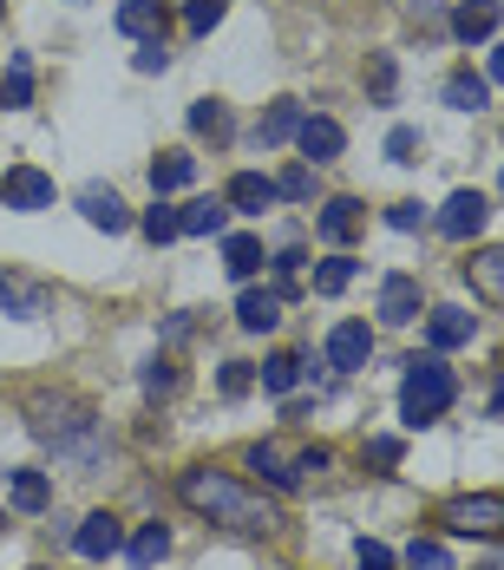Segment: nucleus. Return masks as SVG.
<instances>
[{
  "mask_svg": "<svg viewBox=\"0 0 504 570\" xmlns=\"http://www.w3.org/2000/svg\"><path fill=\"white\" fill-rule=\"evenodd\" d=\"M177 499H184L190 512H204L210 524H229V531H276L281 524V512L269 505V499L243 492L229 472H210V465L184 472V479H177Z\"/></svg>",
  "mask_w": 504,
  "mask_h": 570,
  "instance_id": "f257e3e1",
  "label": "nucleus"
},
{
  "mask_svg": "<svg viewBox=\"0 0 504 570\" xmlns=\"http://www.w3.org/2000/svg\"><path fill=\"white\" fill-rule=\"evenodd\" d=\"M27 426L53 446V459L66 465H99L106 459V440H99V420H92V406L72 394H33L27 400Z\"/></svg>",
  "mask_w": 504,
  "mask_h": 570,
  "instance_id": "f03ea898",
  "label": "nucleus"
},
{
  "mask_svg": "<svg viewBox=\"0 0 504 570\" xmlns=\"http://www.w3.org/2000/svg\"><path fill=\"white\" fill-rule=\"evenodd\" d=\"M452 394H458L452 367L439 361V354H419V361L406 367V387H399V413H406V426H433V420L452 406Z\"/></svg>",
  "mask_w": 504,
  "mask_h": 570,
  "instance_id": "7ed1b4c3",
  "label": "nucleus"
},
{
  "mask_svg": "<svg viewBox=\"0 0 504 570\" xmlns=\"http://www.w3.org/2000/svg\"><path fill=\"white\" fill-rule=\"evenodd\" d=\"M439 524L458 531V538H498L504 531V492H465V499L439 505Z\"/></svg>",
  "mask_w": 504,
  "mask_h": 570,
  "instance_id": "20e7f679",
  "label": "nucleus"
},
{
  "mask_svg": "<svg viewBox=\"0 0 504 570\" xmlns=\"http://www.w3.org/2000/svg\"><path fill=\"white\" fill-rule=\"evenodd\" d=\"M0 204L7 210H53V177L33 171V165H13L0 177Z\"/></svg>",
  "mask_w": 504,
  "mask_h": 570,
  "instance_id": "39448f33",
  "label": "nucleus"
},
{
  "mask_svg": "<svg viewBox=\"0 0 504 570\" xmlns=\"http://www.w3.org/2000/svg\"><path fill=\"white\" fill-rule=\"evenodd\" d=\"M47 288L33 283V276H20V269H0V315H13V322H40L47 315Z\"/></svg>",
  "mask_w": 504,
  "mask_h": 570,
  "instance_id": "423d86ee",
  "label": "nucleus"
},
{
  "mask_svg": "<svg viewBox=\"0 0 504 570\" xmlns=\"http://www.w3.org/2000/svg\"><path fill=\"white\" fill-rule=\"evenodd\" d=\"M485 217H492L485 190H452V197H446V210H439V236L465 243V236H478V229H485Z\"/></svg>",
  "mask_w": 504,
  "mask_h": 570,
  "instance_id": "0eeeda50",
  "label": "nucleus"
},
{
  "mask_svg": "<svg viewBox=\"0 0 504 570\" xmlns=\"http://www.w3.org/2000/svg\"><path fill=\"white\" fill-rule=\"evenodd\" d=\"M118 544H125V524H118L112 512H92V518H79V524H72V551H79V558H92V564H106Z\"/></svg>",
  "mask_w": 504,
  "mask_h": 570,
  "instance_id": "6e6552de",
  "label": "nucleus"
},
{
  "mask_svg": "<svg viewBox=\"0 0 504 570\" xmlns=\"http://www.w3.org/2000/svg\"><path fill=\"white\" fill-rule=\"evenodd\" d=\"M79 217H86L92 229H106V236H118V229L131 224L125 197H118V190H106V184H86V190H79Z\"/></svg>",
  "mask_w": 504,
  "mask_h": 570,
  "instance_id": "1a4fd4ad",
  "label": "nucleus"
},
{
  "mask_svg": "<svg viewBox=\"0 0 504 570\" xmlns=\"http://www.w3.org/2000/svg\"><path fill=\"white\" fill-rule=\"evenodd\" d=\"M367 354H374V328L367 322H340L335 335H328V367H340V374L367 367Z\"/></svg>",
  "mask_w": 504,
  "mask_h": 570,
  "instance_id": "9d476101",
  "label": "nucleus"
},
{
  "mask_svg": "<svg viewBox=\"0 0 504 570\" xmlns=\"http://www.w3.org/2000/svg\"><path fill=\"white\" fill-rule=\"evenodd\" d=\"M381 322H387V328L419 322V276H387V283H381Z\"/></svg>",
  "mask_w": 504,
  "mask_h": 570,
  "instance_id": "9b49d317",
  "label": "nucleus"
},
{
  "mask_svg": "<svg viewBox=\"0 0 504 570\" xmlns=\"http://www.w3.org/2000/svg\"><path fill=\"white\" fill-rule=\"evenodd\" d=\"M295 145H302V158H315V165H328V158H340V145H347V131H340L335 118H302V131H295Z\"/></svg>",
  "mask_w": 504,
  "mask_h": 570,
  "instance_id": "f8f14e48",
  "label": "nucleus"
},
{
  "mask_svg": "<svg viewBox=\"0 0 504 570\" xmlns=\"http://www.w3.org/2000/svg\"><path fill=\"white\" fill-rule=\"evenodd\" d=\"M360 224H367V217H360V204H354V197H328V204H322V217H315L322 243H354Z\"/></svg>",
  "mask_w": 504,
  "mask_h": 570,
  "instance_id": "ddd939ff",
  "label": "nucleus"
},
{
  "mask_svg": "<svg viewBox=\"0 0 504 570\" xmlns=\"http://www.w3.org/2000/svg\"><path fill=\"white\" fill-rule=\"evenodd\" d=\"M472 328H478V322H472L465 308H433V315H426V342H433V354L465 347V342H472Z\"/></svg>",
  "mask_w": 504,
  "mask_h": 570,
  "instance_id": "4468645a",
  "label": "nucleus"
},
{
  "mask_svg": "<svg viewBox=\"0 0 504 570\" xmlns=\"http://www.w3.org/2000/svg\"><path fill=\"white\" fill-rule=\"evenodd\" d=\"M465 283L478 288L485 302H504V243H492V249H478V256L465 263Z\"/></svg>",
  "mask_w": 504,
  "mask_h": 570,
  "instance_id": "2eb2a0df",
  "label": "nucleus"
},
{
  "mask_svg": "<svg viewBox=\"0 0 504 570\" xmlns=\"http://www.w3.org/2000/svg\"><path fill=\"white\" fill-rule=\"evenodd\" d=\"M229 204H236V210H249V217H263V210L276 204V177L236 171V177H229Z\"/></svg>",
  "mask_w": 504,
  "mask_h": 570,
  "instance_id": "dca6fc26",
  "label": "nucleus"
},
{
  "mask_svg": "<svg viewBox=\"0 0 504 570\" xmlns=\"http://www.w3.org/2000/svg\"><path fill=\"white\" fill-rule=\"evenodd\" d=\"M236 322H243L249 335H269V328L281 322V295L276 288H249V295L236 302Z\"/></svg>",
  "mask_w": 504,
  "mask_h": 570,
  "instance_id": "f3484780",
  "label": "nucleus"
},
{
  "mask_svg": "<svg viewBox=\"0 0 504 570\" xmlns=\"http://www.w3.org/2000/svg\"><path fill=\"white\" fill-rule=\"evenodd\" d=\"M118 33H131V40H165V7H158V0H125V7H118Z\"/></svg>",
  "mask_w": 504,
  "mask_h": 570,
  "instance_id": "a211bd4d",
  "label": "nucleus"
},
{
  "mask_svg": "<svg viewBox=\"0 0 504 570\" xmlns=\"http://www.w3.org/2000/svg\"><path fill=\"white\" fill-rule=\"evenodd\" d=\"M452 33L472 47V40H492L498 33V0H465L458 13H452Z\"/></svg>",
  "mask_w": 504,
  "mask_h": 570,
  "instance_id": "6ab92c4d",
  "label": "nucleus"
},
{
  "mask_svg": "<svg viewBox=\"0 0 504 570\" xmlns=\"http://www.w3.org/2000/svg\"><path fill=\"white\" fill-rule=\"evenodd\" d=\"M295 131H302V106H295V99H276V106L263 112V125H256V145L269 151V145H288Z\"/></svg>",
  "mask_w": 504,
  "mask_h": 570,
  "instance_id": "aec40b11",
  "label": "nucleus"
},
{
  "mask_svg": "<svg viewBox=\"0 0 504 570\" xmlns=\"http://www.w3.org/2000/svg\"><path fill=\"white\" fill-rule=\"evenodd\" d=\"M249 472H263V479L281 485V492H295V485H302L295 459H281V446H269V440H263V446H249Z\"/></svg>",
  "mask_w": 504,
  "mask_h": 570,
  "instance_id": "412c9836",
  "label": "nucleus"
},
{
  "mask_svg": "<svg viewBox=\"0 0 504 570\" xmlns=\"http://www.w3.org/2000/svg\"><path fill=\"white\" fill-rule=\"evenodd\" d=\"M485 99H492V79H478V72H452L446 79V106L452 112H485Z\"/></svg>",
  "mask_w": 504,
  "mask_h": 570,
  "instance_id": "4be33fe9",
  "label": "nucleus"
},
{
  "mask_svg": "<svg viewBox=\"0 0 504 570\" xmlns=\"http://www.w3.org/2000/svg\"><path fill=\"white\" fill-rule=\"evenodd\" d=\"M190 177H197V158H184V151H158V158H151V190H158V197H165V190H184Z\"/></svg>",
  "mask_w": 504,
  "mask_h": 570,
  "instance_id": "5701e85b",
  "label": "nucleus"
},
{
  "mask_svg": "<svg viewBox=\"0 0 504 570\" xmlns=\"http://www.w3.org/2000/svg\"><path fill=\"white\" fill-rule=\"evenodd\" d=\"M224 269L236 276V283H249V276L263 269V243H256V236H229L224 243Z\"/></svg>",
  "mask_w": 504,
  "mask_h": 570,
  "instance_id": "b1692460",
  "label": "nucleus"
},
{
  "mask_svg": "<svg viewBox=\"0 0 504 570\" xmlns=\"http://www.w3.org/2000/svg\"><path fill=\"white\" fill-rule=\"evenodd\" d=\"M229 224V210L217 197H197V204H184V236H217Z\"/></svg>",
  "mask_w": 504,
  "mask_h": 570,
  "instance_id": "393cba45",
  "label": "nucleus"
},
{
  "mask_svg": "<svg viewBox=\"0 0 504 570\" xmlns=\"http://www.w3.org/2000/svg\"><path fill=\"white\" fill-rule=\"evenodd\" d=\"M13 505H20V512H47V505H53L47 472H13Z\"/></svg>",
  "mask_w": 504,
  "mask_h": 570,
  "instance_id": "a878e982",
  "label": "nucleus"
},
{
  "mask_svg": "<svg viewBox=\"0 0 504 570\" xmlns=\"http://www.w3.org/2000/svg\"><path fill=\"white\" fill-rule=\"evenodd\" d=\"M165 558H170V531L165 524H145V531L131 538V564L151 570V564H165Z\"/></svg>",
  "mask_w": 504,
  "mask_h": 570,
  "instance_id": "bb28decb",
  "label": "nucleus"
},
{
  "mask_svg": "<svg viewBox=\"0 0 504 570\" xmlns=\"http://www.w3.org/2000/svg\"><path fill=\"white\" fill-rule=\"evenodd\" d=\"M256 381H263V387H269V394H288V387H295V381H302V361H295V354H269V361H263V374H256Z\"/></svg>",
  "mask_w": 504,
  "mask_h": 570,
  "instance_id": "cd10ccee",
  "label": "nucleus"
},
{
  "mask_svg": "<svg viewBox=\"0 0 504 570\" xmlns=\"http://www.w3.org/2000/svg\"><path fill=\"white\" fill-rule=\"evenodd\" d=\"M190 131H204V138H229V112L217 99H197L190 106Z\"/></svg>",
  "mask_w": 504,
  "mask_h": 570,
  "instance_id": "c85d7f7f",
  "label": "nucleus"
},
{
  "mask_svg": "<svg viewBox=\"0 0 504 570\" xmlns=\"http://www.w3.org/2000/svg\"><path fill=\"white\" fill-rule=\"evenodd\" d=\"M145 236H151V243H170V236H184V210H170V204H151V210H145Z\"/></svg>",
  "mask_w": 504,
  "mask_h": 570,
  "instance_id": "c756f323",
  "label": "nucleus"
},
{
  "mask_svg": "<svg viewBox=\"0 0 504 570\" xmlns=\"http://www.w3.org/2000/svg\"><path fill=\"white\" fill-rule=\"evenodd\" d=\"M138 387H145V394H151V400L177 394V367H170L165 354H158V361H145V374H138Z\"/></svg>",
  "mask_w": 504,
  "mask_h": 570,
  "instance_id": "7c9ffc66",
  "label": "nucleus"
},
{
  "mask_svg": "<svg viewBox=\"0 0 504 570\" xmlns=\"http://www.w3.org/2000/svg\"><path fill=\"white\" fill-rule=\"evenodd\" d=\"M0 106H33V72H27V59H13L7 86H0Z\"/></svg>",
  "mask_w": 504,
  "mask_h": 570,
  "instance_id": "2f4dec72",
  "label": "nucleus"
},
{
  "mask_svg": "<svg viewBox=\"0 0 504 570\" xmlns=\"http://www.w3.org/2000/svg\"><path fill=\"white\" fill-rule=\"evenodd\" d=\"M224 13H229V0H190V7H184V27H190V33H210Z\"/></svg>",
  "mask_w": 504,
  "mask_h": 570,
  "instance_id": "473e14b6",
  "label": "nucleus"
},
{
  "mask_svg": "<svg viewBox=\"0 0 504 570\" xmlns=\"http://www.w3.org/2000/svg\"><path fill=\"white\" fill-rule=\"evenodd\" d=\"M347 283H354V263H347V256H335V263L315 269V295H340Z\"/></svg>",
  "mask_w": 504,
  "mask_h": 570,
  "instance_id": "72a5a7b5",
  "label": "nucleus"
},
{
  "mask_svg": "<svg viewBox=\"0 0 504 570\" xmlns=\"http://www.w3.org/2000/svg\"><path fill=\"white\" fill-rule=\"evenodd\" d=\"M406 570H446V544L413 538V544H406Z\"/></svg>",
  "mask_w": 504,
  "mask_h": 570,
  "instance_id": "f704fd0d",
  "label": "nucleus"
},
{
  "mask_svg": "<svg viewBox=\"0 0 504 570\" xmlns=\"http://www.w3.org/2000/svg\"><path fill=\"white\" fill-rule=\"evenodd\" d=\"M276 197H295V204L315 197V171H308V165H288V171L276 177Z\"/></svg>",
  "mask_w": 504,
  "mask_h": 570,
  "instance_id": "c9c22d12",
  "label": "nucleus"
},
{
  "mask_svg": "<svg viewBox=\"0 0 504 570\" xmlns=\"http://www.w3.org/2000/svg\"><path fill=\"white\" fill-rule=\"evenodd\" d=\"M413 151H419V131H413V125H393L387 131V158L393 165H413Z\"/></svg>",
  "mask_w": 504,
  "mask_h": 570,
  "instance_id": "e433bc0d",
  "label": "nucleus"
},
{
  "mask_svg": "<svg viewBox=\"0 0 504 570\" xmlns=\"http://www.w3.org/2000/svg\"><path fill=\"white\" fill-rule=\"evenodd\" d=\"M249 387H256V367H249V361H229V367H224V394L243 400Z\"/></svg>",
  "mask_w": 504,
  "mask_h": 570,
  "instance_id": "4c0bfd02",
  "label": "nucleus"
},
{
  "mask_svg": "<svg viewBox=\"0 0 504 570\" xmlns=\"http://www.w3.org/2000/svg\"><path fill=\"white\" fill-rule=\"evenodd\" d=\"M131 66H138V72H165V66H170L165 40H145V47H138V53H131Z\"/></svg>",
  "mask_w": 504,
  "mask_h": 570,
  "instance_id": "58836bf2",
  "label": "nucleus"
},
{
  "mask_svg": "<svg viewBox=\"0 0 504 570\" xmlns=\"http://www.w3.org/2000/svg\"><path fill=\"white\" fill-rule=\"evenodd\" d=\"M419 224H426V210H419V204H393V210H387V229H399V236H413Z\"/></svg>",
  "mask_w": 504,
  "mask_h": 570,
  "instance_id": "ea45409f",
  "label": "nucleus"
},
{
  "mask_svg": "<svg viewBox=\"0 0 504 570\" xmlns=\"http://www.w3.org/2000/svg\"><path fill=\"white\" fill-rule=\"evenodd\" d=\"M354 558H360V570H393V551H387V544H374V538H360V551H354Z\"/></svg>",
  "mask_w": 504,
  "mask_h": 570,
  "instance_id": "a19ab883",
  "label": "nucleus"
},
{
  "mask_svg": "<svg viewBox=\"0 0 504 570\" xmlns=\"http://www.w3.org/2000/svg\"><path fill=\"white\" fill-rule=\"evenodd\" d=\"M374 99H381V106L393 99V59L387 53H374Z\"/></svg>",
  "mask_w": 504,
  "mask_h": 570,
  "instance_id": "79ce46f5",
  "label": "nucleus"
},
{
  "mask_svg": "<svg viewBox=\"0 0 504 570\" xmlns=\"http://www.w3.org/2000/svg\"><path fill=\"white\" fill-rule=\"evenodd\" d=\"M367 459H374V465H399V440H387V433L367 440Z\"/></svg>",
  "mask_w": 504,
  "mask_h": 570,
  "instance_id": "37998d69",
  "label": "nucleus"
},
{
  "mask_svg": "<svg viewBox=\"0 0 504 570\" xmlns=\"http://www.w3.org/2000/svg\"><path fill=\"white\" fill-rule=\"evenodd\" d=\"M295 472L308 479V472H328V446H308V453L295 459Z\"/></svg>",
  "mask_w": 504,
  "mask_h": 570,
  "instance_id": "c03bdc74",
  "label": "nucleus"
},
{
  "mask_svg": "<svg viewBox=\"0 0 504 570\" xmlns=\"http://www.w3.org/2000/svg\"><path fill=\"white\" fill-rule=\"evenodd\" d=\"M492 86H504V47L492 53Z\"/></svg>",
  "mask_w": 504,
  "mask_h": 570,
  "instance_id": "a18cd8bd",
  "label": "nucleus"
},
{
  "mask_svg": "<svg viewBox=\"0 0 504 570\" xmlns=\"http://www.w3.org/2000/svg\"><path fill=\"white\" fill-rule=\"evenodd\" d=\"M492 413H504V374H498V387H492Z\"/></svg>",
  "mask_w": 504,
  "mask_h": 570,
  "instance_id": "49530a36",
  "label": "nucleus"
},
{
  "mask_svg": "<svg viewBox=\"0 0 504 570\" xmlns=\"http://www.w3.org/2000/svg\"><path fill=\"white\" fill-rule=\"evenodd\" d=\"M0 13H7V0H0Z\"/></svg>",
  "mask_w": 504,
  "mask_h": 570,
  "instance_id": "de8ad7c7",
  "label": "nucleus"
}]
</instances>
